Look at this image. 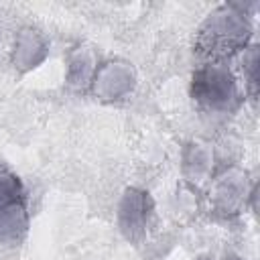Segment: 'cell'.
Listing matches in <instances>:
<instances>
[{
    "label": "cell",
    "instance_id": "6da1fadb",
    "mask_svg": "<svg viewBox=\"0 0 260 260\" xmlns=\"http://www.w3.org/2000/svg\"><path fill=\"white\" fill-rule=\"evenodd\" d=\"M250 35L252 26L244 10L236 4H223L203 20L197 32V49L211 59L230 57L248 45Z\"/></svg>",
    "mask_w": 260,
    "mask_h": 260
},
{
    "label": "cell",
    "instance_id": "7a4b0ae2",
    "mask_svg": "<svg viewBox=\"0 0 260 260\" xmlns=\"http://www.w3.org/2000/svg\"><path fill=\"white\" fill-rule=\"evenodd\" d=\"M191 93L197 104L215 112H232L240 104V87L234 73L217 63L203 65L193 73Z\"/></svg>",
    "mask_w": 260,
    "mask_h": 260
},
{
    "label": "cell",
    "instance_id": "3957f363",
    "mask_svg": "<svg viewBox=\"0 0 260 260\" xmlns=\"http://www.w3.org/2000/svg\"><path fill=\"white\" fill-rule=\"evenodd\" d=\"M134 85H136V71L126 61L104 63L91 79V89L95 98L104 102H118L126 98L134 89Z\"/></svg>",
    "mask_w": 260,
    "mask_h": 260
},
{
    "label": "cell",
    "instance_id": "277c9868",
    "mask_svg": "<svg viewBox=\"0 0 260 260\" xmlns=\"http://www.w3.org/2000/svg\"><path fill=\"white\" fill-rule=\"evenodd\" d=\"M152 215V199L146 191L130 187L124 191L118 205V225L128 240H138L144 236Z\"/></svg>",
    "mask_w": 260,
    "mask_h": 260
},
{
    "label": "cell",
    "instance_id": "5b68a950",
    "mask_svg": "<svg viewBox=\"0 0 260 260\" xmlns=\"http://www.w3.org/2000/svg\"><path fill=\"white\" fill-rule=\"evenodd\" d=\"M248 197V175L240 169H228L211 187V205L221 215H236Z\"/></svg>",
    "mask_w": 260,
    "mask_h": 260
},
{
    "label": "cell",
    "instance_id": "8992f818",
    "mask_svg": "<svg viewBox=\"0 0 260 260\" xmlns=\"http://www.w3.org/2000/svg\"><path fill=\"white\" fill-rule=\"evenodd\" d=\"M49 55V41L32 26H24L14 37L12 63L18 71H30L39 67Z\"/></svg>",
    "mask_w": 260,
    "mask_h": 260
},
{
    "label": "cell",
    "instance_id": "52a82bcc",
    "mask_svg": "<svg viewBox=\"0 0 260 260\" xmlns=\"http://www.w3.org/2000/svg\"><path fill=\"white\" fill-rule=\"evenodd\" d=\"M95 57L89 49H75L69 55L67 61V85L73 89H83L87 83H91L95 75Z\"/></svg>",
    "mask_w": 260,
    "mask_h": 260
},
{
    "label": "cell",
    "instance_id": "ba28073f",
    "mask_svg": "<svg viewBox=\"0 0 260 260\" xmlns=\"http://www.w3.org/2000/svg\"><path fill=\"white\" fill-rule=\"evenodd\" d=\"M26 223H28V217L22 201L0 209V242L2 244L18 242L26 232Z\"/></svg>",
    "mask_w": 260,
    "mask_h": 260
},
{
    "label": "cell",
    "instance_id": "9c48e42d",
    "mask_svg": "<svg viewBox=\"0 0 260 260\" xmlns=\"http://www.w3.org/2000/svg\"><path fill=\"white\" fill-rule=\"evenodd\" d=\"M211 171V152L207 146L189 144L183 154V173L189 181H203Z\"/></svg>",
    "mask_w": 260,
    "mask_h": 260
},
{
    "label": "cell",
    "instance_id": "30bf717a",
    "mask_svg": "<svg viewBox=\"0 0 260 260\" xmlns=\"http://www.w3.org/2000/svg\"><path fill=\"white\" fill-rule=\"evenodd\" d=\"M22 201V185L20 179L8 171H0V209Z\"/></svg>",
    "mask_w": 260,
    "mask_h": 260
},
{
    "label": "cell",
    "instance_id": "8fae6325",
    "mask_svg": "<svg viewBox=\"0 0 260 260\" xmlns=\"http://www.w3.org/2000/svg\"><path fill=\"white\" fill-rule=\"evenodd\" d=\"M244 69H246V81H248V91L250 95L254 98L256 95V89H258V49L256 47H250L248 53L244 55Z\"/></svg>",
    "mask_w": 260,
    "mask_h": 260
},
{
    "label": "cell",
    "instance_id": "7c38bea8",
    "mask_svg": "<svg viewBox=\"0 0 260 260\" xmlns=\"http://www.w3.org/2000/svg\"><path fill=\"white\" fill-rule=\"evenodd\" d=\"M225 260H244V258H240V256H236V254H228Z\"/></svg>",
    "mask_w": 260,
    "mask_h": 260
}]
</instances>
